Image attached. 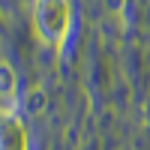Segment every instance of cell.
Wrapping results in <instances>:
<instances>
[{
  "mask_svg": "<svg viewBox=\"0 0 150 150\" xmlns=\"http://www.w3.org/2000/svg\"><path fill=\"white\" fill-rule=\"evenodd\" d=\"M33 24L45 45H60L72 24L69 0H33Z\"/></svg>",
  "mask_w": 150,
  "mask_h": 150,
  "instance_id": "obj_1",
  "label": "cell"
},
{
  "mask_svg": "<svg viewBox=\"0 0 150 150\" xmlns=\"http://www.w3.org/2000/svg\"><path fill=\"white\" fill-rule=\"evenodd\" d=\"M15 93H18V78L15 72H12V66L0 63V105H3V120L12 114V108H15Z\"/></svg>",
  "mask_w": 150,
  "mask_h": 150,
  "instance_id": "obj_2",
  "label": "cell"
},
{
  "mask_svg": "<svg viewBox=\"0 0 150 150\" xmlns=\"http://www.w3.org/2000/svg\"><path fill=\"white\" fill-rule=\"evenodd\" d=\"M24 108H27L30 114H39V111L45 108V90H36L33 87V90L24 96Z\"/></svg>",
  "mask_w": 150,
  "mask_h": 150,
  "instance_id": "obj_3",
  "label": "cell"
},
{
  "mask_svg": "<svg viewBox=\"0 0 150 150\" xmlns=\"http://www.w3.org/2000/svg\"><path fill=\"white\" fill-rule=\"evenodd\" d=\"M108 3H111V6H114V9H120V3H123V0H108Z\"/></svg>",
  "mask_w": 150,
  "mask_h": 150,
  "instance_id": "obj_4",
  "label": "cell"
}]
</instances>
